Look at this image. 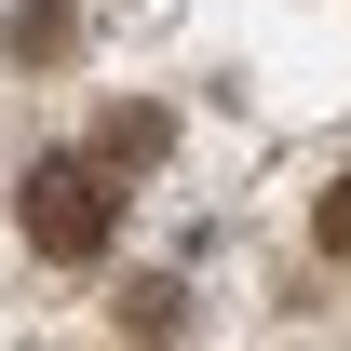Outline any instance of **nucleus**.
Instances as JSON below:
<instances>
[{
  "instance_id": "obj_1",
  "label": "nucleus",
  "mask_w": 351,
  "mask_h": 351,
  "mask_svg": "<svg viewBox=\"0 0 351 351\" xmlns=\"http://www.w3.org/2000/svg\"><path fill=\"white\" fill-rule=\"evenodd\" d=\"M14 217H27V243H41V257H108V230H122L108 149H54V162H27Z\"/></svg>"
},
{
  "instance_id": "obj_2",
  "label": "nucleus",
  "mask_w": 351,
  "mask_h": 351,
  "mask_svg": "<svg viewBox=\"0 0 351 351\" xmlns=\"http://www.w3.org/2000/svg\"><path fill=\"white\" fill-rule=\"evenodd\" d=\"M95 149H108V162H149V149H162V108H108V135H95Z\"/></svg>"
},
{
  "instance_id": "obj_3",
  "label": "nucleus",
  "mask_w": 351,
  "mask_h": 351,
  "mask_svg": "<svg viewBox=\"0 0 351 351\" xmlns=\"http://www.w3.org/2000/svg\"><path fill=\"white\" fill-rule=\"evenodd\" d=\"M311 230H324V257H351V176L324 189V217H311Z\"/></svg>"
}]
</instances>
